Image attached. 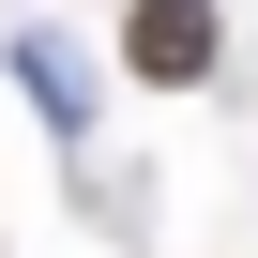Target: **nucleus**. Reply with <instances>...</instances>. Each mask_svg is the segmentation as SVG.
Here are the masks:
<instances>
[{
  "instance_id": "nucleus-1",
  "label": "nucleus",
  "mask_w": 258,
  "mask_h": 258,
  "mask_svg": "<svg viewBox=\"0 0 258 258\" xmlns=\"http://www.w3.org/2000/svg\"><path fill=\"white\" fill-rule=\"evenodd\" d=\"M228 61V16H213V0H137V16H121V76H137V91H198Z\"/></svg>"
},
{
  "instance_id": "nucleus-2",
  "label": "nucleus",
  "mask_w": 258,
  "mask_h": 258,
  "mask_svg": "<svg viewBox=\"0 0 258 258\" xmlns=\"http://www.w3.org/2000/svg\"><path fill=\"white\" fill-rule=\"evenodd\" d=\"M0 61H16V91L46 106V137H91V61H76V31H16Z\"/></svg>"
}]
</instances>
